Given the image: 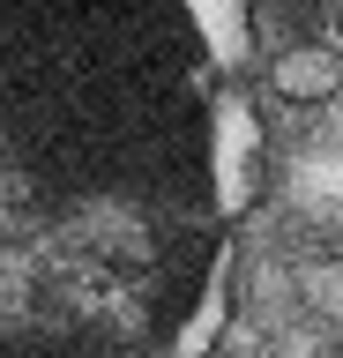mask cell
Listing matches in <instances>:
<instances>
[{
	"label": "cell",
	"mask_w": 343,
	"mask_h": 358,
	"mask_svg": "<svg viewBox=\"0 0 343 358\" xmlns=\"http://www.w3.org/2000/svg\"><path fill=\"white\" fill-rule=\"evenodd\" d=\"M276 97H291V105H321V97H336V52H321V45H298L284 60L269 67Z\"/></svg>",
	"instance_id": "3"
},
{
	"label": "cell",
	"mask_w": 343,
	"mask_h": 358,
	"mask_svg": "<svg viewBox=\"0 0 343 358\" xmlns=\"http://www.w3.org/2000/svg\"><path fill=\"white\" fill-rule=\"evenodd\" d=\"M247 157H254V127H247V105L239 97H224L217 105V201H224V217H239L247 209Z\"/></svg>",
	"instance_id": "2"
},
{
	"label": "cell",
	"mask_w": 343,
	"mask_h": 358,
	"mask_svg": "<svg viewBox=\"0 0 343 358\" xmlns=\"http://www.w3.org/2000/svg\"><path fill=\"white\" fill-rule=\"evenodd\" d=\"M217 217L180 0H0V358H149Z\"/></svg>",
	"instance_id": "1"
}]
</instances>
